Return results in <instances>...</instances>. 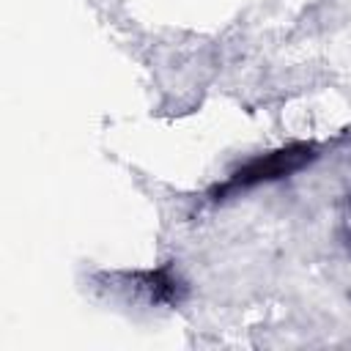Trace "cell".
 <instances>
[{
    "label": "cell",
    "mask_w": 351,
    "mask_h": 351,
    "mask_svg": "<svg viewBox=\"0 0 351 351\" xmlns=\"http://www.w3.org/2000/svg\"><path fill=\"white\" fill-rule=\"evenodd\" d=\"M315 156V148L307 145V143H299V145H288L282 151H274V154H266L255 162H250L247 167H241L219 192H236V189H247V186H255V184H263V181H274V178H282L293 170H299L302 165H307L310 159ZM217 192V195H219Z\"/></svg>",
    "instance_id": "6da1fadb"
}]
</instances>
